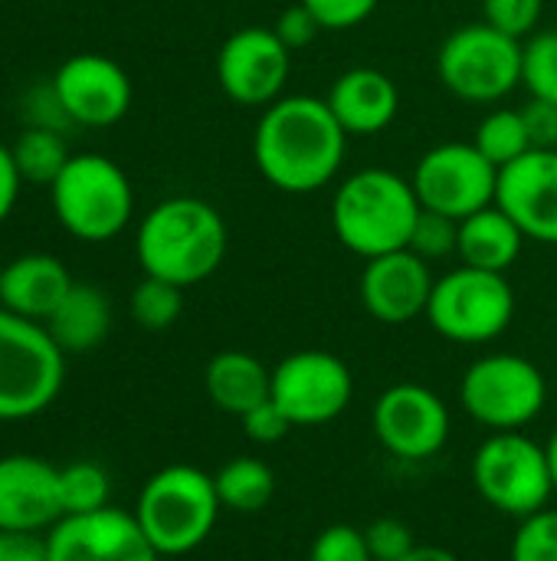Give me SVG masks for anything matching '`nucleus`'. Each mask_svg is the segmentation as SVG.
Instances as JSON below:
<instances>
[{"instance_id":"nucleus-1","label":"nucleus","mask_w":557,"mask_h":561,"mask_svg":"<svg viewBox=\"0 0 557 561\" xmlns=\"http://www.w3.org/2000/svg\"><path fill=\"white\" fill-rule=\"evenodd\" d=\"M348 131L318 95H282L263 108L253 131L256 171L282 194L328 187L348 158Z\"/></svg>"},{"instance_id":"nucleus-2","label":"nucleus","mask_w":557,"mask_h":561,"mask_svg":"<svg viewBox=\"0 0 557 561\" xmlns=\"http://www.w3.org/2000/svg\"><path fill=\"white\" fill-rule=\"evenodd\" d=\"M227 220L200 197H167L154 204L135 237V256L144 276L181 289L210 279L227 256Z\"/></svg>"},{"instance_id":"nucleus-3","label":"nucleus","mask_w":557,"mask_h":561,"mask_svg":"<svg viewBox=\"0 0 557 561\" xmlns=\"http://www.w3.org/2000/svg\"><path fill=\"white\" fill-rule=\"evenodd\" d=\"M420 210L410 178L391 168H361L332 194V233L348 253L374 260L410 247Z\"/></svg>"},{"instance_id":"nucleus-4","label":"nucleus","mask_w":557,"mask_h":561,"mask_svg":"<svg viewBox=\"0 0 557 561\" xmlns=\"http://www.w3.org/2000/svg\"><path fill=\"white\" fill-rule=\"evenodd\" d=\"M223 506L210 473L190 463L158 470L138 493L135 519L161 559L197 552L217 529Z\"/></svg>"},{"instance_id":"nucleus-5","label":"nucleus","mask_w":557,"mask_h":561,"mask_svg":"<svg viewBox=\"0 0 557 561\" xmlns=\"http://www.w3.org/2000/svg\"><path fill=\"white\" fill-rule=\"evenodd\" d=\"M66 352L43 322L0 309V421H30L62 391Z\"/></svg>"},{"instance_id":"nucleus-6","label":"nucleus","mask_w":557,"mask_h":561,"mask_svg":"<svg viewBox=\"0 0 557 561\" xmlns=\"http://www.w3.org/2000/svg\"><path fill=\"white\" fill-rule=\"evenodd\" d=\"M49 197L56 220L82 243L115 240L135 214L131 181L105 154H72Z\"/></svg>"},{"instance_id":"nucleus-7","label":"nucleus","mask_w":557,"mask_h":561,"mask_svg":"<svg viewBox=\"0 0 557 561\" xmlns=\"http://www.w3.org/2000/svg\"><path fill=\"white\" fill-rule=\"evenodd\" d=\"M469 473L483 503L519 523L548 510L555 496L548 450L522 431L489 434L476 447Z\"/></svg>"},{"instance_id":"nucleus-8","label":"nucleus","mask_w":557,"mask_h":561,"mask_svg":"<svg viewBox=\"0 0 557 561\" xmlns=\"http://www.w3.org/2000/svg\"><path fill=\"white\" fill-rule=\"evenodd\" d=\"M515 319V289L506 273L456 266L433 283L427 306L430 329L456 345H489L509 332Z\"/></svg>"},{"instance_id":"nucleus-9","label":"nucleus","mask_w":557,"mask_h":561,"mask_svg":"<svg viewBox=\"0 0 557 561\" xmlns=\"http://www.w3.org/2000/svg\"><path fill=\"white\" fill-rule=\"evenodd\" d=\"M548 404V381L535 362L515 352L476 358L460 378V408L492 434L525 431Z\"/></svg>"},{"instance_id":"nucleus-10","label":"nucleus","mask_w":557,"mask_h":561,"mask_svg":"<svg viewBox=\"0 0 557 561\" xmlns=\"http://www.w3.org/2000/svg\"><path fill=\"white\" fill-rule=\"evenodd\" d=\"M437 76L446 92L473 105L502 102L522 85V39L483 23L453 30L437 53Z\"/></svg>"},{"instance_id":"nucleus-11","label":"nucleus","mask_w":557,"mask_h":561,"mask_svg":"<svg viewBox=\"0 0 557 561\" xmlns=\"http://www.w3.org/2000/svg\"><path fill=\"white\" fill-rule=\"evenodd\" d=\"M269 398L292 421V427H322L351 408L355 375L345 358L322 348H302L272 368Z\"/></svg>"},{"instance_id":"nucleus-12","label":"nucleus","mask_w":557,"mask_h":561,"mask_svg":"<svg viewBox=\"0 0 557 561\" xmlns=\"http://www.w3.org/2000/svg\"><path fill=\"white\" fill-rule=\"evenodd\" d=\"M410 181L423 210L466 220L469 214L496 204L499 168L473 141H443L423 151Z\"/></svg>"},{"instance_id":"nucleus-13","label":"nucleus","mask_w":557,"mask_h":561,"mask_svg":"<svg viewBox=\"0 0 557 561\" xmlns=\"http://www.w3.org/2000/svg\"><path fill=\"white\" fill-rule=\"evenodd\" d=\"M371 427L378 444L407 463L430 460L450 444L453 417L446 401L417 381H397L381 391L371 411Z\"/></svg>"},{"instance_id":"nucleus-14","label":"nucleus","mask_w":557,"mask_h":561,"mask_svg":"<svg viewBox=\"0 0 557 561\" xmlns=\"http://www.w3.org/2000/svg\"><path fill=\"white\" fill-rule=\"evenodd\" d=\"M292 72V49L269 26H240L217 53V79L230 102L266 108L282 99Z\"/></svg>"},{"instance_id":"nucleus-15","label":"nucleus","mask_w":557,"mask_h":561,"mask_svg":"<svg viewBox=\"0 0 557 561\" xmlns=\"http://www.w3.org/2000/svg\"><path fill=\"white\" fill-rule=\"evenodd\" d=\"M53 99L69 122L105 128L128 115L131 79L115 59L98 53H79L56 69Z\"/></svg>"},{"instance_id":"nucleus-16","label":"nucleus","mask_w":557,"mask_h":561,"mask_svg":"<svg viewBox=\"0 0 557 561\" xmlns=\"http://www.w3.org/2000/svg\"><path fill=\"white\" fill-rule=\"evenodd\" d=\"M46 542L49 561H161L135 513L115 506L59 519Z\"/></svg>"},{"instance_id":"nucleus-17","label":"nucleus","mask_w":557,"mask_h":561,"mask_svg":"<svg viewBox=\"0 0 557 561\" xmlns=\"http://www.w3.org/2000/svg\"><path fill=\"white\" fill-rule=\"evenodd\" d=\"M433 270L414 250H394L374 260H364L358 296L371 319L384 325H407L427 316L433 296Z\"/></svg>"},{"instance_id":"nucleus-18","label":"nucleus","mask_w":557,"mask_h":561,"mask_svg":"<svg viewBox=\"0 0 557 561\" xmlns=\"http://www.w3.org/2000/svg\"><path fill=\"white\" fill-rule=\"evenodd\" d=\"M496 204L525 240L557 247V148H532L499 171Z\"/></svg>"},{"instance_id":"nucleus-19","label":"nucleus","mask_w":557,"mask_h":561,"mask_svg":"<svg viewBox=\"0 0 557 561\" xmlns=\"http://www.w3.org/2000/svg\"><path fill=\"white\" fill-rule=\"evenodd\" d=\"M59 519V467L33 454L0 457V533H49Z\"/></svg>"},{"instance_id":"nucleus-20","label":"nucleus","mask_w":557,"mask_h":561,"mask_svg":"<svg viewBox=\"0 0 557 561\" xmlns=\"http://www.w3.org/2000/svg\"><path fill=\"white\" fill-rule=\"evenodd\" d=\"M325 102L335 112V118L341 122V128L358 138L381 135L384 128L394 125V118L401 112L397 82L374 66H355V69L341 72L332 82Z\"/></svg>"},{"instance_id":"nucleus-21","label":"nucleus","mask_w":557,"mask_h":561,"mask_svg":"<svg viewBox=\"0 0 557 561\" xmlns=\"http://www.w3.org/2000/svg\"><path fill=\"white\" fill-rule=\"evenodd\" d=\"M69 289V270L49 253H26L0 273V306L33 322H46Z\"/></svg>"},{"instance_id":"nucleus-22","label":"nucleus","mask_w":557,"mask_h":561,"mask_svg":"<svg viewBox=\"0 0 557 561\" xmlns=\"http://www.w3.org/2000/svg\"><path fill=\"white\" fill-rule=\"evenodd\" d=\"M204 388L213 408L243 417L272 394V368L250 352H220L204 368Z\"/></svg>"},{"instance_id":"nucleus-23","label":"nucleus","mask_w":557,"mask_h":561,"mask_svg":"<svg viewBox=\"0 0 557 561\" xmlns=\"http://www.w3.org/2000/svg\"><path fill=\"white\" fill-rule=\"evenodd\" d=\"M522 247H525V233L499 204H489V207L469 214L466 220H460L456 256L463 266H476V270H489V273H509L519 263Z\"/></svg>"},{"instance_id":"nucleus-24","label":"nucleus","mask_w":557,"mask_h":561,"mask_svg":"<svg viewBox=\"0 0 557 561\" xmlns=\"http://www.w3.org/2000/svg\"><path fill=\"white\" fill-rule=\"evenodd\" d=\"M43 325L66 355L92 352L95 345L105 342V335L112 329L108 296L89 283H72L66 299L56 306V312Z\"/></svg>"},{"instance_id":"nucleus-25","label":"nucleus","mask_w":557,"mask_h":561,"mask_svg":"<svg viewBox=\"0 0 557 561\" xmlns=\"http://www.w3.org/2000/svg\"><path fill=\"white\" fill-rule=\"evenodd\" d=\"M213 483H217L220 506L230 510V513H240V516L263 513L276 496V473L259 457H233V460H227L213 473Z\"/></svg>"},{"instance_id":"nucleus-26","label":"nucleus","mask_w":557,"mask_h":561,"mask_svg":"<svg viewBox=\"0 0 557 561\" xmlns=\"http://www.w3.org/2000/svg\"><path fill=\"white\" fill-rule=\"evenodd\" d=\"M473 145L502 171L506 164L519 161L522 154L532 151V138H529V125L522 108H492L473 135Z\"/></svg>"},{"instance_id":"nucleus-27","label":"nucleus","mask_w":557,"mask_h":561,"mask_svg":"<svg viewBox=\"0 0 557 561\" xmlns=\"http://www.w3.org/2000/svg\"><path fill=\"white\" fill-rule=\"evenodd\" d=\"M10 151H13L20 178L26 184H46V187H53V181L62 174V168L72 158L66 141H62V135H56L53 128H30V131H23Z\"/></svg>"},{"instance_id":"nucleus-28","label":"nucleus","mask_w":557,"mask_h":561,"mask_svg":"<svg viewBox=\"0 0 557 561\" xmlns=\"http://www.w3.org/2000/svg\"><path fill=\"white\" fill-rule=\"evenodd\" d=\"M59 493H62V510L66 516H82L108 506V473L92 463V460H76L59 467Z\"/></svg>"},{"instance_id":"nucleus-29","label":"nucleus","mask_w":557,"mask_h":561,"mask_svg":"<svg viewBox=\"0 0 557 561\" xmlns=\"http://www.w3.org/2000/svg\"><path fill=\"white\" fill-rule=\"evenodd\" d=\"M181 312H184V289L167 279L144 276L131 293V319L148 332L171 329L181 319Z\"/></svg>"},{"instance_id":"nucleus-30","label":"nucleus","mask_w":557,"mask_h":561,"mask_svg":"<svg viewBox=\"0 0 557 561\" xmlns=\"http://www.w3.org/2000/svg\"><path fill=\"white\" fill-rule=\"evenodd\" d=\"M522 85L529 99L557 105V30H535L522 39Z\"/></svg>"},{"instance_id":"nucleus-31","label":"nucleus","mask_w":557,"mask_h":561,"mask_svg":"<svg viewBox=\"0 0 557 561\" xmlns=\"http://www.w3.org/2000/svg\"><path fill=\"white\" fill-rule=\"evenodd\" d=\"M407 250H414V253L423 256L427 263L456 256V250H460V220L443 217V214H437V210H420Z\"/></svg>"},{"instance_id":"nucleus-32","label":"nucleus","mask_w":557,"mask_h":561,"mask_svg":"<svg viewBox=\"0 0 557 561\" xmlns=\"http://www.w3.org/2000/svg\"><path fill=\"white\" fill-rule=\"evenodd\" d=\"M512 561H557V510H542L519 523Z\"/></svg>"},{"instance_id":"nucleus-33","label":"nucleus","mask_w":557,"mask_h":561,"mask_svg":"<svg viewBox=\"0 0 557 561\" xmlns=\"http://www.w3.org/2000/svg\"><path fill=\"white\" fill-rule=\"evenodd\" d=\"M545 13V0H483V20L515 39H529Z\"/></svg>"},{"instance_id":"nucleus-34","label":"nucleus","mask_w":557,"mask_h":561,"mask_svg":"<svg viewBox=\"0 0 557 561\" xmlns=\"http://www.w3.org/2000/svg\"><path fill=\"white\" fill-rule=\"evenodd\" d=\"M309 561H374V559H371V549H368L364 529L348 526V523H335V526L322 529V533L312 539Z\"/></svg>"},{"instance_id":"nucleus-35","label":"nucleus","mask_w":557,"mask_h":561,"mask_svg":"<svg viewBox=\"0 0 557 561\" xmlns=\"http://www.w3.org/2000/svg\"><path fill=\"white\" fill-rule=\"evenodd\" d=\"M364 539H368V549H371V559L374 561H404L417 549L414 529L404 519H397V516L374 519L364 529Z\"/></svg>"},{"instance_id":"nucleus-36","label":"nucleus","mask_w":557,"mask_h":561,"mask_svg":"<svg viewBox=\"0 0 557 561\" xmlns=\"http://www.w3.org/2000/svg\"><path fill=\"white\" fill-rule=\"evenodd\" d=\"M302 3L315 13V20L322 23V30L341 33V30L361 26L378 10L381 0H302Z\"/></svg>"},{"instance_id":"nucleus-37","label":"nucleus","mask_w":557,"mask_h":561,"mask_svg":"<svg viewBox=\"0 0 557 561\" xmlns=\"http://www.w3.org/2000/svg\"><path fill=\"white\" fill-rule=\"evenodd\" d=\"M240 424H243L246 437L263 447H272V444L286 440V434H292V421L279 411V404L272 398L263 401L259 408H253L250 414H243Z\"/></svg>"},{"instance_id":"nucleus-38","label":"nucleus","mask_w":557,"mask_h":561,"mask_svg":"<svg viewBox=\"0 0 557 561\" xmlns=\"http://www.w3.org/2000/svg\"><path fill=\"white\" fill-rule=\"evenodd\" d=\"M272 30H276L279 39L295 53V49H305V46L315 43V36L322 33V23H318L315 13L299 0L295 7H286V10L279 13V20H276Z\"/></svg>"},{"instance_id":"nucleus-39","label":"nucleus","mask_w":557,"mask_h":561,"mask_svg":"<svg viewBox=\"0 0 557 561\" xmlns=\"http://www.w3.org/2000/svg\"><path fill=\"white\" fill-rule=\"evenodd\" d=\"M525 125H529V138L532 148H557V105L545 99H529V105H522Z\"/></svg>"},{"instance_id":"nucleus-40","label":"nucleus","mask_w":557,"mask_h":561,"mask_svg":"<svg viewBox=\"0 0 557 561\" xmlns=\"http://www.w3.org/2000/svg\"><path fill=\"white\" fill-rule=\"evenodd\" d=\"M0 561H49L46 533H0Z\"/></svg>"},{"instance_id":"nucleus-41","label":"nucleus","mask_w":557,"mask_h":561,"mask_svg":"<svg viewBox=\"0 0 557 561\" xmlns=\"http://www.w3.org/2000/svg\"><path fill=\"white\" fill-rule=\"evenodd\" d=\"M20 171H16V161H13V151L7 145H0V224L13 214L16 207V197H20Z\"/></svg>"},{"instance_id":"nucleus-42","label":"nucleus","mask_w":557,"mask_h":561,"mask_svg":"<svg viewBox=\"0 0 557 561\" xmlns=\"http://www.w3.org/2000/svg\"><path fill=\"white\" fill-rule=\"evenodd\" d=\"M404 561H460L450 549H443V546H417L410 556Z\"/></svg>"},{"instance_id":"nucleus-43","label":"nucleus","mask_w":557,"mask_h":561,"mask_svg":"<svg viewBox=\"0 0 557 561\" xmlns=\"http://www.w3.org/2000/svg\"><path fill=\"white\" fill-rule=\"evenodd\" d=\"M545 450H548V463H552V477H555V493H557V431L552 434V440L545 444Z\"/></svg>"},{"instance_id":"nucleus-44","label":"nucleus","mask_w":557,"mask_h":561,"mask_svg":"<svg viewBox=\"0 0 557 561\" xmlns=\"http://www.w3.org/2000/svg\"><path fill=\"white\" fill-rule=\"evenodd\" d=\"M0 273H3V266H0Z\"/></svg>"}]
</instances>
